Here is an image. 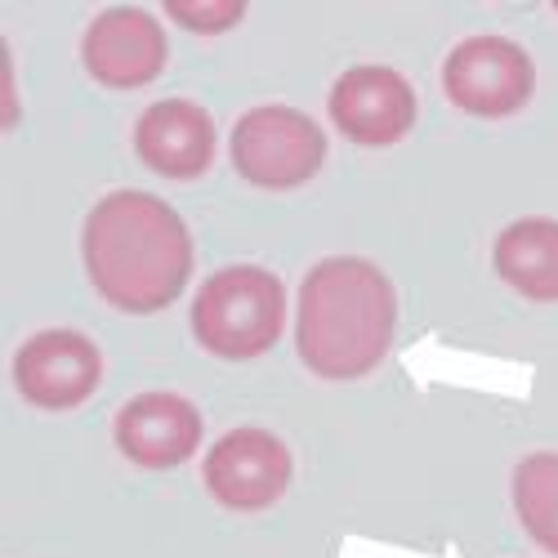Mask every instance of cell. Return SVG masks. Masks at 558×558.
Here are the masks:
<instances>
[{"instance_id": "7c38bea8", "label": "cell", "mask_w": 558, "mask_h": 558, "mask_svg": "<svg viewBox=\"0 0 558 558\" xmlns=\"http://www.w3.org/2000/svg\"><path fill=\"white\" fill-rule=\"evenodd\" d=\"M492 264L505 287L532 304H558V219L532 215L500 228Z\"/></svg>"}, {"instance_id": "5bb4252c", "label": "cell", "mask_w": 558, "mask_h": 558, "mask_svg": "<svg viewBox=\"0 0 558 558\" xmlns=\"http://www.w3.org/2000/svg\"><path fill=\"white\" fill-rule=\"evenodd\" d=\"M166 14H174V23L189 32H228L242 23L246 0H215V5H202V0H170Z\"/></svg>"}, {"instance_id": "52a82bcc", "label": "cell", "mask_w": 558, "mask_h": 558, "mask_svg": "<svg viewBox=\"0 0 558 558\" xmlns=\"http://www.w3.org/2000/svg\"><path fill=\"white\" fill-rule=\"evenodd\" d=\"M104 380V353L81 331H40L14 357V385L40 411H72Z\"/></svg>"}, {"instance_id": "5b68a950", "label": "cell", "mask_w": 558, "mask_h": 558, "mask_svg": "<svg viewBox=\"0 0 558 558\" xmlns=\"http://www.w3.org/2000/svg\"><path fill=\"white\" fill-rule=\"evenodd\" d=\"M447 99L478 121H505L532 104L536 68L519 40L505 36H470L442 63Z\"/></svg>"}, {"instance_id": "30bf717a", "label": "cell", "mask_w": 558, "mask_h": 558, "mask_svg": "<svg viewBox=\"0 0 558 558\" xmlns=\"http://www.w3.org/2000/svg\"><path fill=\"white\" fill-rule=\"evenodd\" d=\"M117 447L138 470H174L202 447V411L179 393H138L117 411Z\"/></svg>"}, {"instance_id": "3957f363", "label": "cell", "mask_w": 558, "mask_h": 558, "mask_svg": "<svg viewBox=\"0 0 558 558\" xmlns=\"http://www.w3.org/2000/svg\"><path fill=\"white\" fill-rule=\"evenodd\" d=\"M287 291L282 277L259 264H232L206 277L193 300V336L206 353L246 362L282 340Z\"/></svg>"}, {"instance_id": "4fadbf2b", "label": "cell", "mask_w": 558, "mask_h": 558, "mask_svg": "<svg viewBox=\"0 0 558 558\" xmlns=\"http://www.w3.org/2000/svg\"><path fill=\"white\" fill-rule=\"evenodd\" d=\"M514 509L523 532L558 554V451H532L514 470Z\"/></svg>"}, {"instance_id": "8992f818", "label": "cell", "mask_w": 558, "mask_h": 558, "mask_svg": "<svg viewBox=\"0 0 558 558\" xmlns=\"http://www.w3.org/2000/svg\"><path fill=\"white\" fill-rule=\"evenodd\" d=\"M206 492L232 514L272 509L291 487V451L268 429H232L206 456Z\"/></svg>"}, {"instance_id": "ba28073f", "label": "cell", "mask_w": 558, "mask_h": 558, "mask_svg": "<svg viewBox=\"0 0 558 558\" xmlns=\"http://www.w3.org/2000/svg\"><path fill=\"white\" fill-rule=\"evenodd\" d=\"M331 121L349 144L362 148H393L415 125V89L393 68H349L331 85Z\"/></svg>"}, {"instance_id": "6da1fadb", "label": "cell", "mask_w": 558, "mask_h": 558, "mask_svg": "<svg viewBox=\"0 0 558 558\" xmlns=\"http://www.w3.org/2000/svg\"><path fill=\"white\" fill-rule=\"evenodd\" d=\"M81 259L112 308L161 313L193 277V238L161 197L117 189L89 210L81 228Z\"/></svg>"}, {"instance_id": "7a4b0ae2", "label": "cell", "mask_w": 558, "mask_h": 558, "mask_svg": "<svg viewBox=\"0 0 558 558\" xmlns=\"http://www.w3.org/2000/svg\"><path fill=\"white\" fill-rule=\"evenodd\" d=\"M398 295L393 282L357 255L322 259L300 287L295 349L304 366L322 380L371 376L393 340Z\"/></svg>"}, {"instance_id": "8fae6325", "label": "cell", "mask_w": 558, "mask_h": 558, "mask_svg": "<svg viewBox=\"0 0 558 558\" xmlns=\"http://www.w3.org/2000/svg\"><path fill=\"white\" fill-rule=\"evenodd\" d=\"M134 153L166 179H202L215 161V121L193 99H161L138 117Z\"/></svg>"}, {"instance_id": "9c48e42d", "label": "cell", "mask_w": 558, "mask_h": 558, "mask_svg": "<svg viewBox=\"0 0 558 558\" xmlns=\"http://www.w3.org/2000/svg\"><path fill=\"white\" fill-rule=\"evenodd\" d=\"M81 59H85V72L99 85L138 89V85H153L166 72L170 45H166L161 23L148 10L117 5V10H104L85 27Z\"/></svg>"}, {"instance_id": "277c9868", "label": "cell", "mask_w": 558, "mask_h": 558, "mask_svg": "<svg viewBox=\"0 0 558 558\" xmlns=\"http://www.w3.org/2000/svg\"><path fill=\"white\" fill-rule=\"evenodd\" d=\"M322 161H327V134L300 108L264 104L232 125V166L264 193L304 189Z\"/></svg>"}]
</instances>
